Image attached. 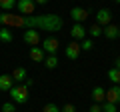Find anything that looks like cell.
<instances>
[{"mask_svg":"<svg viewBox=\"0 0 120 112\" xmlns=\"http://www.w3.org/2000/svg\"><path fill=\"white\" fill-rule=\"evenodd\" d=\"M104 102L120 104V84H114L110 90H106V98H104Z\"/></svg>","mask_w":120,"mask_h":112,"instance_id":"ba28073f","label":"cell"},{"mask_svg":"<svg viewBox=\"0 0 120 112\" xmlns=\"http://www.w3.org/2000/svg\"><path fill=\"white\" fill-rule=\"evenodd\" d=\"M102 112H118L116 110V104H110V102H102Z\"/></svg>","mask_w":120,"mask_h":112,"instance_id":"603a6c76","label":"cell"},{"mask_svg":"<svg viewBox=\"0 0 120 112\" xmlns=\"http://www.w3.org/2000/svg\"><path fill=\"white\" fill-rule=\"evenodd\" d=\"M90 98L94 100V104L104 102V98H106V90H104L102 86H94V88H92V94H90Z\"/></svg>","mask_w":120,"mask_h":112,"instance_id":"7c38bea8","label":"cell"},{"mask_svg":"<svg viewBox=\"0 0 120 112\" xmlns=\"http://www.w3.org/2000/svg\"><path fill=\"white\" fill-rule=\"evenodd\" d=\"M22 40H24L28 46H38V42H40V32L38 30H24V34H22Z\"/></svg>","mask_w":120,"mask_h":112,"instance_id":"8992f818","label":"cell"},{"mask_svg":"<svg viewBox=\"0 0 120 112\" xmlns=\"http://www.w3.org/2000/svg\"><path fill=\"white\" fill-rule=\"evenodd\" d=\"M64 54H66L68 60H78V56H80V44H78L76 40H74V42H68Z\"/></svg>","mask_w":120,"mask_h":112,"instance_id":"9c48e42d","label":"cell"},{"mask_svg":"<svg viewBox=\"0 0 120 112\" xmlns=\"http://www.w3.org/2000/svg\"><path fill=\"white\" fill-rule=\"evenodd\" d=\"M8 94H10V98H12L14 104H26L28 102V88L24 84H14L8 90Z\"/></svg>","mask_w":120,"mask_h":112,"instance_id":"7a4b0ae2","label":"cell"},{"mask_svg":"<svg viewBox=\"0 0 120 112\" xmlns=\"http://www.w3.org/2000/svg\"><path fill=\"white\" fill-rule=\"evenodd\" d=\"M0 112H16V104L14 102H4L0 106Z\"/></svg>","mask_w":120,"mask_h":112,"instance_id":"7402d4cb","label":"cell"},{"mask_svg":"<svg viewBox=\"0 0 120 112\" xmlns=\"http://www.w3.org/2000/svg\"><path fill=\"white\" fill-rule=\"evenodd\" d=\"M44 50L42 48H38V46H32L30 48V60H34V62H44Z\"/></svg>","mask_w":120,"mask_h":112,"instance_id":"9a60e30c","label":"cell"},{"mask_svg":"<svg viewBox=\"0 0 120 112\" xmlns=\"http://www.w3.org/2000/svg\"><path fill=\"white\" fill-rule=\"evenodd\" d=\"M88 112H102V106H100V104H92Z\"/></svg>","mask_w":120,"mask_h":112,"instance_id":"484cf974","label":"cell"},{"mask_svg":"<svg viewBox=\"0 0 120 112\" xmlns=\"http://www.w3.org/2000/svg\"><path fill=\"white\" fill-rule=\"evenodd\" d=\"M114 68L120 70V58H116V60H114Z\"/></svg>","mask_w":120,"mask_h":112,"instance_id":"4316f807","label":"cell"},{"mask_svg":"<svg viewBox=\"0 0 120 112\" xmlns=\"http://www.w3.org/2000/svg\"><path fill=\"white\" fill-rule=\"evenodd\" d=\"M14 40V34H12V30L10 28H6V26H0V42H12Z\"/></svg>","mask_w":120,"mask_h":112,"instance_id":"2e32d148","label":"cell"},{"mask_svg":"<svg viewBox=\"0 0 120 112\" xmlns=\"http://www.w3.org/2000/svg\"><path fill=\"white\" fill-rule=\"evenodd\" d=\"M118 38H120V26H118Z\"/></svg>","mask_w":120,"mask_h":112,"instance_id":"f1b7e54d","label":"cell"},{"mask_svg":"<svg viewBox=\"0 0 120 112\" xmlns=\"http://www.w3.org/2000/svg\"><path fill=\"white\" fill-rule=\"evenodd\" d=\"M42 112H60V108L56 106V104H52V102H48L46 106L42 108Z\"/></svg>","mask_w":120,"mask_h":112,"instance_id":"cb8c5ba5","label":"cell"},{"mask_svg":"<svg viewBox=\"0 0 120 112\" xmlns=\"http://www.w3.org/2000/svg\"><path fill=\"white\" fill-rule=\"evenodd\" d=\"M86 34H90L92 38H98V36L102 34V26H98V24H92V26L88 28V30H86Z\"/></svg>","mask_w":120,"mask_h":112,"instance_id":"ffe728a7","label":"cell"},{"mask_svg":"<svg viewBox=\"0 0 120 112\" xmlns=\"http://www.w3.org/2000/svg\"><path fill=\"white\" fill-rule=\"evenodd\" d=\"M16 8H18V14L30 16V14H34V10H36V2L34 0H16Z\"/></svg>","mask_w":120,"mask_h":112,"instance_id":"3957f363","label":"cell"},{"mask_svg":"<svg viewBox=\"0 0 120 112\" xmlns=\"http://www.w3.org/2000/svg\"><path fill=\"white\" fill-rule=\"evenodd\" d=\"M44 66H46V68H56V66H58V58H56V54H48L46 58H44Z\"/></svg>","mask_w":120,"mask_h":112,"instance_id":"e0dca14e","label":"cell"},{"mask_svg":"<svg viewBox=\"0 0 120 112\" xmlns=\"http://www.w3.org/2000/svg\"><path fill=\"white\" fill-rule=\"evenodd\" d=\"M10 76H12L14 84H22V82L28 78V72H26L24 66H18V68H14V70H12V74H10Z\"/></svg>","mask_w":120,"mask_h":112,"instance_id":"30bf717a","label":"cell"},{"mask_svg":"<svg viewBox=\"0 0 120 112\" xmlns=\"http://www.w3.org/2000/svg\"><path fill=\"white\" fill-rule=\"evenodd\" d=\"M70 34H72L74 40H84V38H86V28H84V24H74L72 28H70Z\"/></svg>","mask_w":120,"mask_h":112,"instance_id":"8fae6325","label":"cell"},{"mask_svg":"<svg viewBox=\"0 0 120 112\" xmlns=\"http://www.w3.org/2000/svg\"><path fill=\"white\" fill-rule=\"evenodd\" d=\"M112 22V12L108 8H98V12H96V24L98 26H108Z\"/></svg>","mask_w":120,"mask_h":112,"instance_id":"277c9868","label":"cell"},{"mask_svg":"<svg viewBox=\"0 0 120 112\" xmlns=\"http://www.w3.org/2000/svg\"><path fill=\"white\" fill-rule=\"evenodd\" d=\"M70 18L74 20V24H84V20L88 18V10L80 8V6H74V8L70 10Z\"/></svg>","mask_w":120,"mask_h":112,"instance_id":"5b68a950","label":"cell"},{"mask_svg":"<svg viewBox=\"0 0 120 112\" xmlns=\"http://www.w3.org/2000/svg\"><path fill=\"white\" fill-rule=\"evenodd\" d=\"M42 50L48 52V54H56L58 52V38H54V36L44 38L42 40Z\"/></svg>","mask_w":120,"mask_h":112,"instance_id":"52a82bcc","label":"cell"},{"mask_svg":"<svg viewBox=\"0 0 120 112\" xmlns=\"http://www.w3.org/2000/svg\"><path fill=\"white\" fill-rule=\"evenodd\" d=\"M108 80L112 84H120V70L118 68H110L108 70Z\"/></svg>","mask_w":120,"mask_h":112,"instance_id":"ac0fdd59","label":"cell"},{"mask_svg":"<svg viewBox=\"0 0 120 112\" xmlns=\"http://www.w3.org/2000/svg\"><path fill=\"white\" fill-rule=\"evenodd\" d=\"M34 2H36V4H46L48 0H34Z\"/></svg>","mask_w":120,"mask_h":112,"instance_id":"83f0119b","label":"cell"},{"mask_svg":"<svg viewBox=\"0 0 120 112\" xmlns=\"http://www.w3.org/2000/svg\"><path fill=\"white\" fill-rule=\"evenodd\" d=\"M114 2H116V4H120V0H114Z\"/></svg>","mask_w":120,"mask_h":112,"instance_id":"f546056e","label":"cell"},{"mask_svg":"<svg viewBox=\"0 0 120 112\" xmlns=\"http://www.w3.org/2000/svg\"><path fill=\"white\" fill-rule=\"evenodd\" d=\"M0 26L6 28H24V30H44V32H58L64 22L58 14H30V16H20V14L0 12Z\"/></svg>","mask_w":120,"mask_h":112,"instance_id":"6da1fadb","label":"cell"},{"mask_svg":"<svg viewBox=\"0 0 120 112\" xmlns=\"http://www.w3.org/2000/svg\"><path fill=\"white\" fill-rule=\"evenodd\" d=\"M102 34L106 36L108 40H116V38H118V26L110 22L108 26H104V28H102Z\"/></svg>","mask_w":120,"mask_h":112,"instance_id":"4fadbf2b","label":"cell"},{"mask_svg":"<svg viewBox=\"0 0 120 112\" xmlns=\"http://www.w3.org/2000/svg\"><path fill=\"white\" fill-rule=\"evenodd\" d=\"M0 8H2V12H8V10L16 8V0H0Z\"/></svg>","mask_w":120,"mask_h":112,"instance_id":"d6986e66","label":"cell"},{"mask_svg":"<svg viewBox=\"0 0 120 112\" xmlns=\"http://www.w3.org/2000/svg\"><path fill=\"white\" fill-rule=\"evenodd\" d=\"M94 48V42L90 38H84V40H80V50H92Z\"/></svg>","mask_w":120,"mask_h":112,"instance_id":"44dd1931","label":"cell"},{"mask_svg":"<svg viewBox=\"0 0 120 112\" xmlns=\"http://www.w3.org/2000/svg\"><path fill=\"white\" fill-rule=\"evenodd\" d=\"M12 86H14L12 76H10V74H2V76H0V92H8Z\"/></svg>","mask_w":120,"mask_h":112,"instance_id":"5bb4252c","label":"cell"},{"mask_svg":"<svg viewBox=\"0 0 120 112\" xmlns=\"http://www.w3.org/2000/svg\"><path fill=\"white\" fill-rule=\"evenodd\" d=\"M60 112H76V108H74V104H64L60 108Z\"/></svg>","mask_w":120,"mask_h":112,"instance_id":"d4e9b609","label":"cell"}]
</instances>
